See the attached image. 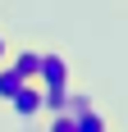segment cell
Here are the masks:
<instances>
[{"mask_svg":"<svg viewBox=\"0 0 128 132\" xmlns=\"http://www.w3.org/2000/svg\"><path fill=\"white\" fill-rule=\"evenodd\" d=\"M5 105H9L18 119H37V114H41V87H37V82H23Z\"/></svg>","mask_w":128,"mask_h":132,"instance_id":"obj_1","label":"cell"},{"mask_svg":"<svg viewBox=\"0 0 128 132\" xmlns=\"http://www.w3.org/2000/svg\"><path fill=\"white\" fill-rule=\"evenodd\" d=\"M37 87H51V82H69V59L64 55H46L41 50V64H37Z\"/></svg>","mask_w":128,"mask_h":132,"instance_id":"obj_2","label":"cell"},{"mask_svg":"<svg viewBox=\"0 0 128 132\" xmlns=\"http://www.w3.org/2000/svg\"><path fill=\"white\" fill-rule=\"evenodd\" d=\"M69 100H73L69 82H51V87H41V114H64Z\"/></svg>","mask_w":128,"mask_h":132,"instance_id":"obj_3","label":"cell"},{"mask_svg":"<svg viewBox=\"0 0 128 132\" xmlns=\"http://www.w3.org/2000/svg\"><path fill=\"white\" fill-rule=\"evenodd\" d=\"M5 64H9L23 82H32V78H37V64H41V50H27V46H23V50H9Z\"/></svg>","mask_w":128,"mask_h":132,"instance_id":"obj_4","label":"cell"},{"mask_svg":"<svg viewBox=\"0 0 128 132\" xmlns=\"http://www.w3.org/2000/svg\"><path fill=\"white\" fill-rule=\"evenodd\" d=\"M18 87H23V78H18V73H14L9 64H0V100H9V96L18 91Z\"/></svg>","mask_w":128,"mask_h":132,"instance_id":"obj_5","label":"cell"},{"mask_svg":"<svg viewBox=\"0 0 128 132\" xmlns=\"http://www.w3.org/2000/svg\"><path fill=\"white\" fill-rule=\"evenodd\" d=\"M46 132H78V123H73V114L64 109V114H51V128Z\"/></svg>","mask_w":128,"mask_h":132,"instance_id":"obj_6","label":"cell"},{"mask_svg":"<svg viewBox=\"0 0 128 132\" xmlns=\"http://www.w3.org/2000/svg\"><path fill=\"white\" fill-rule=\"evenodd\" d=\"M5 59H9V32L0 27V64H5Z\"/></svg>","mask_w":128,"mask_h":132,"instance_id":"obj_7","label":"cell"}]
</instances>
